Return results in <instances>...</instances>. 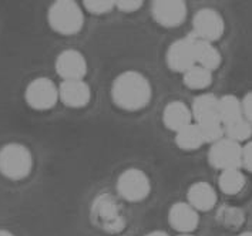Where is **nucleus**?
Segmentation results:
<instances>
[{"mask_svg":"<svg viewBox=\"0 0 252 236\" xmlns=\"http://www.w3.org/2000/svg\"><path fill=\"white\" fill-rule=\"evenodd\" d=\"M153 97L151 83L144 74L128 70L113 81L111 98L124 111H140L150 104Z\"/></svg>","mask_w":252,"mask_h":236,"instance_id":"obj_1","label":"nucleus"},{"mask_svg":"<svg viewBox=\"0 0 252 236\" xmlns=\"http://www.w3.org/2000/svg\"><path fill=\"white\" fill-rule=\"evenodd\" d=\"M49 25L54 31L71 36L77 34L84 26V14L79 3L73 0H59L54 1L49 9Z\"/></svg>","mask_w":252,"mask_h":236,"instance_id":"obj_2","label":"nucleus"},{"mask_svg":"<svg viewBox=\"0 0 252 236\" xmlns=\"http://www.w3.org/2000/svg\"><path fill=\"white\" fill-rule=\"evenodd\" d=\"M92 221L107 234H120L126 228V218L121 206L111 194H101L94 199Z\"/></svg>","mask_w":252,"mask_h":236,"instance_id":"obj_3","label":"nucleus"},{"mask_svg":"<svg viewBox=\"0 0 252 236\" xmlns=\"http://www.w3.org/2000/svg\"><path fill=\"white\" fill-rule=\"evenodd\" d=\"M33 168V157L29 148L17 143L4 145L0 149V172L13 181L26 178Z\"/></svg>","mask_w":252,"mask_h":236,"instance_id":"obj_4","label":"nucleus"},{"mask_svg":"<svg viewBox=\"0 0 252 236\" xmlns=\"http://www.w3.org/2000/svg\"><path fill=\"white\" fill-rule=\"evenodd\" d=\"M117 192L128 202H141L151 192V182L144 171L128 168L120 174L117 179Z\"/></svg>","mask_w":252,"mask_h":236,"instance_id":"obj_5","label":"nucleus"},{"mask_svg":"<svg viewBox=\"0 0 252 236\" xmlns=\"http://www.w3.org/2000/svg\"><path fill=\"white\" fill-rule=\"evenodd\" d=\"M25 98L33 110H50L59 101V87L50 79L39 77L27 86Z\"/></svg>","mask_w":252,"mask_h":236,"instance_id":"obj_6","label":"nucleus"},{"mask_svg":"<svg viewBox=\"0 0 252 236\" xmlns=\"http://www.w3.org/2000/svg\"><path fill=\"white\" fill-rule=\"evenodd\" d=\"M194 36L197 39L214 43L222 37L225 31V23L222 16L214 9H201L192 19Z\"/></svg>","mask_w":252,"mask_h":236,"instance_id":"obj_7","label":"nucleus"},{"mask_svg":"<svg viewBox=\"0 0 252 236\" xmlns=\"http://www.w3.org/2000/svg\"><path fill=\"white\" fill-rule=\"evenodd\" d=\"M241 158H242L241 144L225 137L211 145L208 151L210 164L214 168L221 171L241 168Z\"/></svg>","mask_w":252,"mask_h":236,"instance_id":"obj_8","label":"nucleus"},{"mask_svg":"<svg viewBox=\"0 0 252 236\" xmlns=\"http://www.w3.org/2000/svg\"><path fill=\"white\" fill-rule=\"evenodd\" d=\"M167 66L177 73H186L195 64L194 54V36L189 34L187 37L178 39L167 50Z\"/></svg>","mask_w":252,"mask_h":236,"instance_id":"obj_9","label":"nucleus"},{"mask_svg":"<svg viewBox=\"0 0 252 236\" xmlns=\"http://www.w3.org/2000/svg\"><path fill=\"white\" fill-rule=\"evenodd\" d=\"M151 13L159 26L177 27L186 20L187 4L181 0H156L153 1Z\"/></svg>","mask_w":252,"mask_h":236,"instance_id":"obj_10","label":"nucleus"},{"mask_svg":"<svg viewBox=\"0 0 252 236\" xmlns=\"http://www.w3.org/2000/svg\"><path fill=\"white\" fill-rule=\"evenodd\" d=\"M87 61L86 57L79 50H64L56 59V71L63 79L68 80H84L87 74Z\"/></svg>","mask_w":252,"mask_h":236,"instance_id":"obj_11","label":"nucleus"},{"mask_svg":"<svg viewBox=\"0 0 252 236\" xmlns=\"http://www.w3.org/2000/svg\"><path fill=\"white\" fill-rule=\"evenodd\" d=\"M59 100L70 108H83L92 100L90 86L84 80H68L59 86Z\"/></svg>","mask_w":252,"mask_h":236,"instance_id":"obj_12","label":"nucleus"},{"mask_svg":"<svg viewBox=\"0 0 252 236\" xmlns=\"http://www.w3.org/2000/svg\"><path fill=\"white\" fill-rule=\"evenodd\" d=\"M168 222L180 234H191L198 228L199 215L188 202H177L170 208Z\"/></svg>","mask_w":252,"mask_h":236,"instance_id":"obj_13","label":"nucleus"},{"mask_svg":"<svg viewBox=\"0 0 252 236\" xmlns=\"http://www.w3.org/2000/svg\"><path fill=\"white\" fill-rule=\"evenodd\" d=\"M192 113L191 108L183 101H171L165 105L162 113L164 125L174 132H178L184 127L192 124Z\"/></svg>","mask_w":252,"mask_h":236,"instance_id":"obj_14","label":"nucleus"},{"mask_svg":"<svg viewBox=\"0 0 252 236\" xmlns=\"http://www.w3.org/2000/svg\"><path fill=\"white\" fill-rule=\"evenodd\" d=\"M187 199L188 204L194 209L207 212L211 210L217 204V192L208 182H195L189 186L187 192Z\"/></svg>","mask_w":252,"mask_h":236,"instance_id":"obj_15","label":"nucleus"},{"mask_svg":"<svg viewBox=\"0 0 252 236\" xmlns=\"http://www.w3.org/2000/svg\"><path fill=\"white\" fill-rule=\"evenodd\" d=\"M218 104H220V98L215 97L214 94L207 92L198 95L191 105V113H192V118L195 119V124L210 119H220Z\"/></svg>","mask_w":252,"mask_h":236,"instance_id":"obj_16","label":"nucleus"},{"mask_svg":"<svg viewBox=\"0 0 252 236\" xmlns=\"http://www.w3.org/2000/svg\"><path fill=\"white\" fill-rule=\"evenodd\" d=\"M194 54H195V64L210 70L211 73L221 66L222 59H221V53L218 52V49L213 43L197 39L195 36H194Z\"/></svg>","mask_w":252,"mask_h":236,"instance_id":"obj_17","label":"nucleus"},{"mask_svg":"<svg viewBox=\"0 0 252 236\" xmlns=\"http://www.w3.org/2000/svg\"><path fill=\"white\" fill-rule=\"evenodd\" d=\"M218 113H220V119H221L222 125L231 124L237 119L244 118L241 100H238L232 94H226V95L220 98Z\"/></svg>","mask_w":252,"mask_h":236,"instance_id":"obj_18","label":"nucleus"},{"mask_svg":"<svg viewBox=\"0 0 252 236\" xmlns=\"http://www.w3.org/2000/svg\"><path fill=\"white\" fill-rule=\"evenodd\" d=\"M175 144L184 151H194L205 144L197 124H189L183 130L175 132Z\"/></svg>","mask_w":252,"mask_h":236,"instance_id":"obj_19","label":"nucleus"},{"mask_svg":"<svg viewBox=\"0 0 252 236\" xmlns=\"http://www.w3.org/2000/svg\"><path fill=\"white\" fill-rule=\"evenodd\" d=\"M245 184H247V178L239 168L222 171L218 179L220 189L225 195H237L244 189Z\"/></svg>","mask_w":252,"mask_h":236,"instance_id":"obj_20","label":"nucleus"},{"mask_svg":"<svg viewBox=\"0 0 252 236\" xmlns=\"http://www.w3.org/2000/svg\"><path fill=\"white\" fill-rule=\"evenodd\" d=\"M184 84L191 90H204L211 86L213 73L204 67L194 66L184 73Z\"/></svg>","mask_w":252,"mask_h":236,"instance_id":"obj_21","label":"nucleus"},{"mask_svg":"<svg viewBox=\"0 0 252 236\" xmlns=\"http://www.w3.org/2000/svg\"><path fill=\"white\" fill-rule=\"evenodd\" d=\"M217 221L220 225L225 226L226 229H239L244 221H245V215L242 209L235 208V206H221L217 212Z\"/></svg>","mask_w":252,"mask_h":236,"instance_id":"obj_22","label":"nucleus"},{"mask_svg":"<svg viewBox=\"0 0 252 236\" xmlns=\"http://www.w3.org/2000/svg\"><path fill=\"white\" fill-rule=\"evenodd\" d=\"M224 134H225V138H229L239 144L251 138L252 125L245 118H241L231 124L224 125Z\"/></svg>","mask_w":252,"mask_h":236,"instance_id":"obj_23","label":"nucleus"},{"mask_svg":"<svg viewBox=\"0 0 252 236\" xmlns=\"http://www.w3.org/2000/svg\"><path fill=\"white\" fill-rule=\"evenodd\" d=\"M197 125H198L199 131H201L204 143H210L213 145L225 137L224 125H222L221 119H210V121L199 122Z\"/></svg>","mask_w":252,"mask_h":236,"instance_id":"obj_24","label":"nucleus"},{"mask_svg":"<svg viewBox=\"0 0 252 236\" xmlns=\"http://www.w3.org/2000/svg\"><path fill=\"white\" fill-rule=\"evenodd\" d=\"M83 6L90 13L106 14L110 13L116 7V1H111V0H84Z\"/></svg>","mask_w":252,"mask_h":236,"instance_id":"obj_25","label":"nucleus"},{"mask_svg":"<svg viewBox=\"0 0 252 236\" xmlns=\"http://www.w3.org/2000/svg\"><path fill=\"white\" fill-rule=\"evenodd\" d=\"M143 6V1L138 0H117L116 1V9H119L120 12L124 13H133L140 10Z\"/></svg>","mask_w":252,"mask_h":236,"instance_id":"obj_26","label":"nucleus"},{"mask_svg":"<svg viewBox=\"0 0 252 236\" xmlns=\"http://www.w3.org/2000/svg\"><path fill=\"white\" fill-rule=\"evenodd\" d=\"M241 167L252 172V141H248L242 147V158H241Z\"/></svg>","mask_w":252,"mask_h":236,"instance_id":"obj_27","label":"nucleus"},{"mask_svg":"<svg viewBox=\"0 0 252 236\" xmlns=\"http://www.w3.org/2000/svg\"><path fill=\"white\" fill-rule=\"evenodd\" d=\"M242 104V113H244V118L252 125V91L245 94V97L241 101Z\"/></svg>","mask_w":252,"mask_h":236,"instance_id":"obj_28","label":"nucleus"},{"mask_svg":"<svg viewBox=\"0 0 252 236\" xmlns=\"http://www.w3.org/2000/svg\"><path fill=\"white\" fill-rule=\"evenodd\" d=\"M146 236H170L167 232H164V231H154V232H150V234H147Z\"/></svg>","mask_w":252,"mask_h":236,"instance_id":"obj_29","label":"nucleus"},{"mask_svg":"<svg viewBox=\"0 0 252 236\" xmlns=\"http://www.w3.org/2000/svg\"><path fill=\"white\" fill-rule=\"evenodd\" d=\"M0 236H14L12 232L9 231H4V229H0Z\"/></svg>","mask_w":252,"mask_h":236,"instance_id":"obj_30","label":"nucleus"},{"mask_svg":"<svg viewBox=\"0 0 252 236\" xmlns=\"http://www.w3.org/2000/svg\"><path fill=\"white\" fill-rule=\"evenodd\" d=\"M238 236H252V232H244V234H239Z\"/></svg>","mask_w":252,"mask_h":236,"instance_id":"obj_31","label":"nucleus"},{"mask_svg":"<svg viewBox=\"0 0 252 236\" xmlns=\"http://www.w3.org/2000/svg\"><path fill=\"white\" fill-rule=\"evenodd\" d=\"M178 236H195V235H191V234H181V235Z\"/></svg>","mask_w":252,"mask_h":236,"instance_id":"obj_32","label":"nucleus"}]
</instances>
